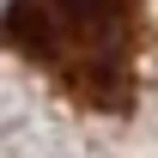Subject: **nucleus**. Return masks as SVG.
<instances>
[{
	"instance_id": "nucleus-1",
	"label": "nucleus",
	"mask_w": 158,
	"mask_h": 158,
	"mask_svg": "<svg viewBox=\"0 0 158 158\" xmlns=\"http://www.w3.org/2000/svg\"><path fill=\"white\" fill-rule=\"evenodd\" d=\"M0 55L24 61L79 116L134 122L158 79L152 0H6Z\"/></svg>"
}]
</instances>
